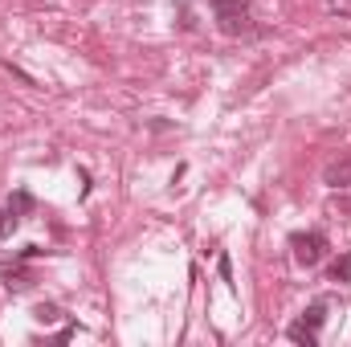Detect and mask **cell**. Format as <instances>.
Wrapping results in <instances>:
<instances>
[{
  "mask_svg": "<svg viewBox=\"0 0 351 347\" xmlns=\"http://www.w3.org/2000/svg\"><path fill=\"white\" fill-rule=\"evenodd\" d=\"M302 323H306L311 331H323V323H327V307H323V302H311V307L302 311Z\"/></svg>",
  "mask_w": 351,
  "mask_h": 347,
  "instance_id": "cell-7",
  "label": "cell"
},
{
  "mask_svg": "<svg viewBox=\"0 0 351 347\" xmlns=\"http://www.w3.org/2000/svg\"><path fill=\"white\" fill-rule=\"evenodd\" d=\"M286 339H294V344H302V347H315L319 344V331H311L302 319H294V323L286 327Z\"/></svg>",
  "mask_w": 351,
  "mask_h": 347,
  "instance_id": "cell-5",
  "label": "cell"
},
{
  "mask_svg": "<svg viewBox=\"0 0 351 347\" xmlns=\"http://www.w3.org/2000/svg\"><path fill=\"white\" fill-rule=\"evenodd\" d=\"M290 250H294V261H298V265L315 270L319 261L327 258V233H319V229H311V233H294V237H290Z\"/></svg>",
  "mask_w": 351,
  "mask_h": 347,
  "instance_id": "cell-1",
  "label": "cell"
},
{
  "mask_svg": "<svg viewBox=\"0 0 351 347\" xmlns=\"http://www.w3.org/2000/svg\"><path fill=\"white\" fill-rule=\"evenodd\" d=\"M33 319H37V323H45V327H49V323H58V319H62V311H58V307H53V302H41V307H37V311H33Z\"/></svg>",
  "mask_w": 351,
  "mask_h": 347,
  "instance_id": "cell-9",
  "label": "cell"
},
{
  "mask_svg": "<svg viewBox=\"0 0 351 347\" xmlns=\"http://www.w3.org/2000/svg\"><path fill=\"white\" fill-rule=\"evenodd\" d=\"M16 221H21V217H12L8 208H0V241H4V237H12V229H16Z\"/></svg>",
  "mask_w": 351,
  "mask_h": 347,
  "instance_id": "cell-10",
  "label": "cell"
},
{
  "mask_svg": "<svg viewBox=\"0 0 351 347\" xmlns=\"http://www.w3.org/2000/svg\"><path fill=\"white\" fill-rule=\"evenodd\" d=\"M217 270H221V278L233 286V261H229V254H221V258H217Z\"/></svg>",
  "mask_w": 351,
  "mask_h": 347,
  "instance_id": "cell-11",
  "label": "cell"
},
{
  "mask_svg": "<svg viewBox=\"0 0 351 347\" xmlns=\"http://www.w3.org/2000/svg\"><path fill=\"white\" fill-rule=\"evenodd\" d=\"M4 286L8 290H29L33 286V274L29 270H4Z\"/></svg>",
  "mask_w": 351,
  "mask_h": 347,
  "instance_id": "cell-8",
  "label": "cell"
},
{
  "mask_svg": "<svg viewBox=\"0 0 351 347\" xmlns=\"http://www.w3.org/2000/svg\"><path fill=\"white\" fill-rule=\"evenodd\" d=\"M208 4H213V12H217L221 29H225L229 37L245 29V8H250V0H208Z\"/></svg>",
  "mask_w": 351,
  "mask_h": 347,
  "instance_id": "cell-2",
  "label": "cell"
},
{
  "mask_svg": "<svg viewBox=\"0 0 351 347\" xmlns=\"http://www.w3.org/2000/svg\"><path fill=\"white\" fill-rule=\"evenodd\" d=\"M37 208V200H33V192H25V188H16L12 196H8V213L12 217H29Z\"/></svg>",
  "mask_w": 351,
  "mask_h": 347,
  "instance_id": "cell-4",
  "label": "cell"
},
{
  "mask_svg": "<svg viewBox=\"0 0 351 347\" xmlns=\"http://www.w3.org/2000/svg\"><path fill=\"white\" fill-rule=\"evenodd\" d=\"M323 184H327V188H351V152L348 156H339L335 164H327Z\"/></svg>",
  "mask_w": 351,
  "mask_h": 347,
  "instance_id": "cell-3",
  "label": "cell"
},
{
  "mask_svg": "<svg viewBox=\"0 0 351 347\" xmlns=\"http://www.w3.org/2000/svg\"><path fill=\"white\" fill-rule=\"evenodd\" d=\"M41 254H45L41 246H25V250H21V261H29V258H41Z\"/></svg>",
  "mask_w": 351,
  "mask_h": 347,
  "instance_id": "cell-12",
  "label": "cell"
},
{
  "mask_svg": "<svg viewBox=\"0 0 351 347\" xmlns=\"http://www.w3.org/2000/svg\"><path fill=\"white\" fill-rule=\"evenodd\" d=\"M331 282L351 286V254H339V258L331 261Z\"/></svg>",
  "mask_w": 351,
  "mask_h": 347,
  "instance_id": "cell-6",
  "label": "cell"
}]
</instances>
